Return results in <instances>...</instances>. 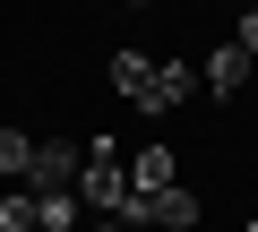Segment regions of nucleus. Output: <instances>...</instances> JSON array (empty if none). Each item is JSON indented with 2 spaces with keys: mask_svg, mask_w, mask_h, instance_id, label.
<instances>
[{
  "mask_svg": "<svg viewBox=\"0 0 258 232\" xmlns=\"http://www.w3.org/2000/svg\"><path fill=\"white\" fill-rule=\"evenodd\" d=\"M129 172H120V138H86V172H78V206H103V223L120 215Z\"/></svg>",
  "mask_w": 258,
  "mask_h": 232,
  "instance_id": "f257e3e1",
  "label": "nucleus"
},
{
  "mask_svg": "<svg viewBox=\"0 0 258 232\" xmlns=\"http://www.w3.org/2000/svg\"><path fill=\"white\" fill-rule=\"evenodd\" d=\"M86 172V138H35V164H26V189L52 198V189H78Z\"/></svg>",
  "mask_w": 258,
  "mask_h": 232,
  "instance_id": "f03ea898",
  "label": "nucleus"
},
{
  "mask_svg": "<svg viewBox=\"0 0 258 232\" xmlns=\"http://www.w3.org/2000/svg\"><path fill=\"white\" fill-rule=\"evenodd\" d=\"M198 86H207V78H198L189 60H155V86H147V103H138V112H155V121H164V112H181Z\"/></svg>",
  "mask_w": 258,
  "mask_h": 232,
  "instance_id": "7ed1b4c3",
  "label": "nucleus"
},
{
  "mask_svg": "<svg viewBox=\"0 0 258 232\" xmlns=\"http://www.w3.org/2000/svg\"><path fill=\"white\" fill-rule=\"evenodd\" d=\"M249 69H258V60H249L241 43H215V52L198 60V78H207V95H241V86H249Z\"/></svg>",
  "mask_w": 258,
  "mask_h": 232,
  "instance_id": "20e7f679",
  "label": "nucleus"
},
{
  "mask_svg": "<svg viewBox=\"0 0 258 232\" xmlns=\"http://www.w3.org/2000/svg\"><path fill=\"white\" fill-rule=\"evenodd\" d=\"M112 86H120L129 103H147V86H155V52H112Z\"/></svg>",
  "mask_w": 258,
  "mask_h": 232,
  "instance_id": "39448f33",
  "label": "nucleus"
},
{
  "mask_svg": "<svg viewBox=\"0 0 258 232\" xmlns=\"http://www.w3.org/2000/svg\"><path fill=\"white\" fill-rule=\"evenodd\" d=\"M172 146H138V164H129V189H172Z\"/></svg>",
  "mask_w": 258,
  "mask_h": 232,
  "instance_id": "423d86ee",
  "label": "nucleus"
},
{
  "mask_svg": "<svg viewBox=\"0 0 258 232\" xmlns=\"http://www.w3.org/2000/svg\"><path fill=\"white\" fill-rule=\"evenodd\" d=\"M35 232H78V189H52V198H35Z\"/></svg>",
  "mask_w": 258,
  "mask_h": 232,
  "instance_id": "0eeeda50",
  "label": "nucleus"
},
{
  "mask_svg": "<svg viewBox=\"0 0 258 232\" xmlns=\"http://www.w3.org/2000/svg\"><path fill=\"white\" fill-rule=\"evenodd\" d=\"M26 164H35V138L26 129H0V181H26Z\"/></svg>",
  "mask_w": 258,
  "mask_h": 232,
  "instance_id": "6e6552de",
  "label": "nucleus"
},
{
  "mask_svg": "<svg viewBox=\"0 0 258 232\" xmlns=\"http://www.w3.org/2000/svg\"><path fill=\"white\" fill-rule=\"evenodd\" d=\"M0 232H35V189H0Z\"/></svg>",
  "mask_w": 258,
  "mask_h": 232,
  "instance_id": "1a4fd4ad",
  "label": "nucleus"
},
{
  "mask_svg": "<svg viewBox=\"0 0 258 232\" xmlns=\"http://www.w3.org/2000/svg\"><path fill=\"white\" fill-rule=\"evenodd\" d=\"M232 43H241V52H249V60H258V9H249V18H241V26H232Z\"/></svg>",
  "mask_w": 258,
  "mask_h": 232,
  "instance_id": "9d476101",
  "label": "nucleus"
},
{
  "mask_svg": "<svg viewBox=\"0 0 258 232\" xmlns=\"http://www.w3.org/2000/svg\"><path fill=\"white\" fill-rule=\"evenodd\" d=\"M86 232H129V223H86Z\"/></svg>",
  "mask_w": 258,
  "mask_h": 232,
  "instance_id": "9b49d317",
  "label": "nucleus"
},
{
  "mask_svg": "<svg viewBox=\"0 0 258 232\" xmlns=\"http://www.w3.org/2000/svg\"><path fill=\"white\" fill-rule=\"evenodd\" d=\"M129 9H155V0H129Z\"/></svg>",
  "mask_w": 258,
  "mask_h": 232,
  "instance_id": "f8f14e48",
  "label": "nucleus"
},
{
  "mask_svg": "<svg viewBox=\"0 0 258 232\" xmlns=\"http://www.w3.org/2000/svg\"><path fill=\"white\" fill-rule=\"evenodd\" d=\"M249 9H258V0H249Z\"/></svg>",
  "mask_w": 258,
  "mask_h": 232,
  "instance_id": "ddd939ff",
  "label": "nucleus"
}]
</instances>
